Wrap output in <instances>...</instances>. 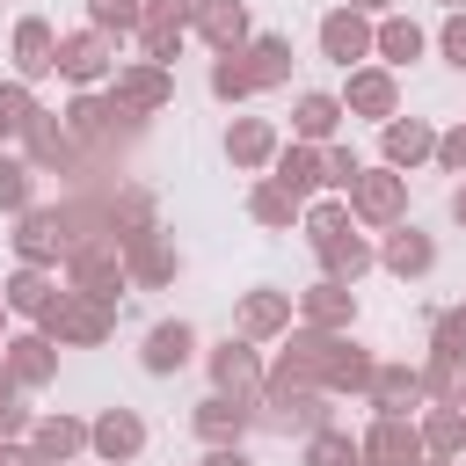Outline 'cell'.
<instances>
[{
	"label": "cell",
	"instance_id": "cell-1",
	"mask_svg": "<svg viewBox=\"0 0 466 466\" xmlns=\"http://www.w3.org/2000/svg\"><path fill=\"white\" fill-rule=\"evenodd\" d=\"M36 328H44L58 350H102V342L116 335V306H109V299H95V291H73V284H66V291H58V306H51Z\"/></svg>",
	"mask_w": 466,
	"mask_h": 466
},
{
	"label": "cell",
	"instance_id": "cell-2",
	"mask_svg": "<svg viewBox=\"0 0 466 466\" xmlns=\"http://www.w3.org/2000/svg\"><path fill=\"white\" fill-rule=\"evenodd\" d=\"M255 422L277 430V437H313V430H328V393H313V386H269L262 379Z\"/></svg>",
	"mask_w": 466,
	"mask_h": 466
},
{
	"label": "cell",
	"instance_id": "cell-3",
	"mask_svg": "<svg viewBox=\"0 0 466 466\" xmlns=\"http://www.w3.org/2000/svg\"><path fill=\"white\" fill-rule=\"evenodd\" d=\"M109 102H116L131 124H146V116H160V109L175 102V73H167L160 58H131V66L109 73Z\"/></svg>",
	"mask_w": 466,
	"mask_h": 466
},
{
	"label": "cell",
	"instance_id": "cell-4",
	"mask_svg": "<svg viewBox=\"0 0 466 466\" xmlns=\"http://www.w3.org/2000/svg\"><path fill=\"white\" fill-rule=\"evenodd\" d=\"M350 218L357 226H400L408 218V175L400 167H364L357 182H350Z\"/></svg>",
	"mask_w": 466,
	"mask_h": 466
},
{
	"label": "cell",
	"instance_id": "cell-5",
	"mask_svg": "<svg viewBox=\"0 0 466 466\" xmlns=\"http://www.w3.org/2000/svg\"><path fill=\"white\" fill-rule=\"evenodd\" d=\"M328 350H335V335L299 320V328L284 335L277 364H269V386H313V393H328V386H320V379H328Z\"/></svg>",
	"mask_w": 466,
	"mask_h": 466
},
{
	"label": "cell",
	"instance_id": "cell-6",
	"mask_svg": "<svg viewBox=\"0 0 466 466\" xmlns=\"http://www.w3.org/2000/svg\"><path fill=\"white\" fill-rule=\"evenodd\" d=\"M313 44H320V58L328 66H371V44H379V22L371 15H357V7H328L320 15V29H313Z\"/></svg>",
	"mask_w": 466,
	"mask_h": 466
},
{
	"label": "cell",
	"instance_id": "cell-7",
	"mask_svg": "<svg viewBox=\"0 0 466 466\" xmlns=\"http://www.w3.org/2000/svg\"><path fill=\"white\" fill-rule=\"evenodd\" d=\"M109 73H116V36L109 29H73V36H58V80H73V87H109Z\"/></svg>",
	"mask_w": 466,
	"mask_h": 466
},
{
	"label": "cell",
	"instance_id": "cell-8",
	"mask_svg": "<svg viewBox=\"0 0 466 466\" xmlns=\"http://www.w3.org/2000/svg\"><path fill=\"white\" fill-rule=\"evenodd\" d=\"M66 284H73V291H95V299H109V306H124V291H131L124 240H95V248L66 255Z\"/></svg>",
	"mask_w": 466,
	"mask_h": 466
},
{
	"label": "cell",
	"instance_id": "cell-9",
	"mask_svg": "<svg viewBox=\"0 0 466 466\" xmlns=\"http://www.w3.org/2000/svg\"><path fill=\"white\" fill-rule=\"evenodd\" d=\"M291 320H299V291H277V284H255V291H240V313H233V335H248V342H284V335H291Z\"/></svg>",
	"mask_w": 466,
	"mask_h": 466
},
{
	"label": "cell",
	"instance_id": "cell-10",
	"mask_svg": "<svg viewBox=\"0 0 466 466\" xmlns=\"http://www.w3.org/2000/svg\"><path fill=\"white\" fill-rule=\"evenodd\" d=\"M342 109L364 116V124H393V116H400V80H393V66H350Z\"/></svg>",
	"mask_w": 466,
	"mask_h": 466
},
{
	"label": "cell",
	"instance_id": "cell-11",
	"mask_svg": "<svg viewBox=\"0 0 466 466\" xmlns=\"http://www.w3.org/2000/svg\"><path fill=\"white\" fill-rule=\"evenodd\" d=\"M22 146H29L22 160H29L36 175H51V167L66 175V167H80V153H87V146L73 138V124H66V116H51V109H36V116L22 124Z\"/></svg>",
	"mask_w": 466,
	"mask_h": 466
},
{
	"label": "cell",
	"instance_id": "cell-12",
	"mask_svg": "<svg viewBox=\"0 0 466 466\" xmlns=\"http://www.w3.org/2000/svg\"><path fill=\"white\" fill-rule=\"evenodd\" d=\"M204 364H211V386H218V393H240V400H255L262 379H269V371H262V350H255L248 335H226L218 350H204Z\"/></svg>",
	"mask_w": 466,
	"mask_h": 466
},
{
	"label": "cell",
	"instance_id": "cell-13",
	"mask_svg": "<svg viewBox=\"0 0 466 466\" xmlns=\"http://www.w3.org/2000/svg\"><path fill=\"white\" fill-rule=\"evenodd\" d=\"M357 444H364V466H422V459H430L415 415H371V430H364Z\"/></svg>",
	"mask_w": 466,
	"mask_h": 466
},
{
	"label": "cell",
	"instance_id": "cell-14",
	"mask_svg": "<svg viewBox=\"0 0 466 466\" xmlns=\"http://www.w3.org/2000/svg\"><path fill=\"white\" fill-rule=\"evenodd\" d=\"M15 262H36V269H51V262H66V226H58V211L51 204H29V211H15Z\"/></svg>",
	"mask_w": 466,
	"mask_h": 466
},
{
	"label": "cell",
	"instance_id": "cell-15",
	"mask_svg": "<svg viewBox=\"0 0 466 466\" xmlns=\"http://www.w3.org/2000/svg\"><path fill=\"white\" fill-rule=\"evenodd\" d=\"M189 430L204 437V444H240L248 430H255V400H240V393H204L197 408H189Z\"/></svg>",
	"mask_w": 466,
	"mask_h": 466
},
{
	"label": "cell",
	"instance_id": "cell-16",
	"mask_svg": "<svg viewBox=\"0 0 466 466\" xmlns=\"http://www.w3.org/2000/svg\"><path fill=\"white\" fill-rule=\"evenodd\" d=\"M87 451H95L102 466H131V459L146 451V422H138V408H102V415L87 422Z\"/></svg>",
	"mask_w": 466,
	"mask_h": 466
},
{
	"label": "cell",
	"instance_id": "cell-17",
	"mask_svg": "<svg viewBox=\"0 0 466 466\" xmlns=\"http://www.w3.org/2000/svg\"><path fill=\"white\" fill-rule=\"evenodd\" d=\"M189 22H197V0H146V22H138V44H146V58L175 66V51L189 44Z\"/></svg>",
	"mask_w": 466,
	"mask_h": 466
},
{
	"label": "cell",
	"instance_id": "cell-18",
	"mask_svg": "<svg viewBox=\"0 0 466 466\" xmlns=\"http://www.w3.org/2000/svg\"><path fill=\"white\" fill-rule=\"evenodd\" d=\"M7 58H15V80H44V73H58V29L44 22V15H22L15 22V36H7Z\"/></svg>",
	"mask_w": 466,
	"mask_h": 466
},
{
	"label": "cell",
	"instance_id": "cell-19",
	"mask_svg": "<svg viewBox=\"0 0 466 466\" xmlns=\"http://www.w3.org/2000/svg\"><path fill=\"white\" fill-rule=\"evenodd\" d=\"M66 124H73V138H80V146H109L116 131H138V124L109 102V87H80V95L66 102Z\"/></svg>",
	"mask_w": 466,
	"mask_h": 466
},
{
	"label": "cell",
	"instance_id": "cell-20",
	"mask_svg": "<svg viewBox=\"0 0 466 466\" xmlns=\"http://www.w3.org/2000/svg\"><path fill=\"white\" fill-rule=\"evenodd\" d=\"M124 269H131V284H138V291H160V284H175V277H182V248L153 226V233L124 240Z\"/></svg>",
	"mask_w": 466,
	"mask_h": 466
},
{
	"label": "cell",
	"instance_id": "cell-21",
	"mask_svg": "<svg viewBox=\"0 0 466 466\" xmlns=\"http://www.w3.org/2000/svg\"><path fill=\"white\" fill-rule=\"evenodd\" d=\"M277 124L269 116H233L226 124V160H233V175H269V160H277Z\"/></svg>",
	"mask_w": 466,
	"mask_h": 466
},
{
	"label": "cell",
	"instance_id": "cell-22",
	"mask_svg": "<svg viewBox=\"0 0 466 466\" xmlns=\"http://www.w3.org/2000/svg\"><path fill=\"white\" fill-rule=\"evenodd\" d=\"M379 269H393L400 284H415V277H430L437 269V240L422 233V226H386V240H379Z\"/></svg>",
	"mask_w": 466,
	"mask_h": 466
},
{
	"label": "cell",
	"instance_id": "cell-23",
	"mask_svg": "<svg viewBox=\"0 0 466 466\" xmlns=\"http://www.w3.org/2000/svg\"><path fill=\"white\" fill-rule=\"evenodd\" d=\"M299 320H306V328H328V335H350V328H357V291H350L342 277H320V284L299 291Z\"/></svg>",
	"mask_w": 466,
	"mask_h": 466
},
{
	"label": "cell",
	"instance_id": "cell-24",
	"mask_svg": "<svg viewBox=\"0 0 466 466\" xmlns=\"http://www.w3.org/2000/svg\"><path fill=\"white\" fill-rule=\"evenodd\" d=\"M0 357H7V371L22 379V393H36V386H51V379H58V342H51L44 328L7 335V342H0Z\"/></svg>",
	"mask_w": 466,
	"mask_h": 466
},
{
	"label": "cell",
	"instance_id": "cell-25",
	"mask_svg": "<svg viewBox=\"0 0 466 466\" xmlns=\"http://www.w3.org/2000/svg\"><path fill=\"white\" fill-rule=\"evenodd\" d=\"M189 36H204V44H211V58H218V51H248V36H255L248 0H197Z\"/></svg>",
	"mask_w": 466,
	"mask_h": 466
},
{
	"label": "cell",
	"instance_id": "cell-26",
	"mask_svg": "<svg viewBox=\"0 0 466 466\" xmlns=\"http://www.w3.org/2000/svg\"><path fill=\"white\" fill-rule=\"evenodd\" d=\"M29 451H36L44 466H73V459L87 451V422H80V415H66V408H51V415H36V422H29Z\"/></svg>",
	"mask_w": 466,
	"mask_h": 466
},
{
	"label": "cell",
	"instance_id": "cell-27",
	"mask_svg": "<svg viewBox=\"0 0 466 466\" xmlns=\"http://www.w3.org/2000/svg\"><path fill=\"white\" fill-rule=\"evenodd\" d=\"M269 182H284L299 204H313L320 189H328V167H320V146H306V138H291V146H277V160H269Z\"/></svg>",
	"mask_w": 466,
	"mask_h": 466
},
{
	"label": "cell",
	"instance_id": "cell-28",
	"mask_svg": "<svg viewBox=\"0 0 466 466\" xmlns=\"http://www.w3.org/2000/svg\"><path fill=\"white\" fill-rule=\"evenodd\" d=\"M189 357H197V328H189V320H153V328H146V342H138V364H146L153 379L182 371Z\"/></svg>",
	"mask_w": 466,
	"mask_h": 466
},
{
	"label": "cell",
	"instance_id": "cell-29",
	"mask_svg": "<svg viewBox=\"0 0 466 466\" xmlns=\"http://www.w3.org/2000/svg\"><path fill=\"white\" fill-rule=\"evenodd\" d=\"M342 124H350V109H342V95H328V87H306V95L291 102V138H306V146H328Z\"/></svg>",
	"mask_w": 466,
	"mask_h": 466
},
{
	"label": "cell",
	"instance_id": "cell-30",
	"mask_svg": "<svg viewBox=\"0 0 466 466\" xmlns=\"http://www.w3.org/2000/svg\"><path fill=\"white\" fill-rule=\"evenodd\" d=\"M379 146H386V167H400V175H415L422 160H437V131H430L422 116H393V124H379Z\"/></svg>",
	"mask_w": 466,
	"mask_h": 466
},
{
	"label": "cell",
	"instance_id": "cell-31",
	"mask_svg": "<svg viewBox=\"0 0 466 466\" xmlns=\"http://www.w3.org/2000/svg\"><path fill=\"white\" fill-rule=\"evenodd\" d=\"M379 415H415V408H430V393H422V364H379V379H371V393H364Z\"/></svg>",
	"mask_w": 466,
	"mask_h": 466
},
{
	"label": "cell",
	"instance_id": "cell-32",
	"mask_svg": "<svg viewBox=\"0 0 466 466\" xmlns=\"http://www.w3.org/2000/svg\"><path fill=\"white\" fill-rule=\"evenodd\" d=\"M58 291H66V284H58L51 269H36V262H22V269H15L7 284H0V299H7V313H22V320H44V313L58 306Z\"/></svg>",
	"mask_w": 466,
	"mask_h": 466
},
{
	"label": "cell",
	"instance_id": "cell-33",
	"mask_svg": "<svg viewBox=\"0 0 466 466\" xmlns=\"http://www.w3.org/2000/svg\"><path fill=\"white\" fill-rule=\"evenodd\" d=\"M371 379H379V357L364 350V342H350V335H335V350H328V393L342 400V393H371Z\"/></svg>",
	"mask_w": 466,
	"mask_h": 466
},
{
	"label": "cell",
	"instance_id": "cell-34",
	"mask_svg": "<svg viewBox=\"0 0 466 466\" xmlns=\"http://www.w3.org/2000/svg\"><path fill=\"white\" fill-rule=\"evenodd\" d=\"M313 255H320V277H342V284H357V277H364V269L379 262V248H371V240H364L357 226H342V233H328V240H320Z\"/></svg>",
	"mask_w": 466,
	"mask_h": 466
},
{
	"label": "cell",
	"instance_id": "cell-35",
	"mask_svg": "<svg viewBox=\"0 0 466 466\" xmlns=\"http://www.w3.org/2000/svg\"><path fill=\"white\" fill-rule=\"evenodd\" d=\"M248 218H255V226H269V233H291V226L306 218V204H299L284 182H269V175H262V182L248 189Z\"/></svg>",
	"mask_w": 466,
	"mask_h": 466
},
{
	"label": "cell",
	"instance_id": "cell-36",
	"mask_svg": "<svg viewBox=\"0 0 466 466\" xmlns=\"http://www.w3.org/2000/svg\"><path fill=\"white\" fill-rule=\"evenodd\" d=\"M415 430H422V451H430V459H459V451H466V415L444 408V400H430V408L415 415Z\"/></svg>",
	"mask_w": 466,
	"mask_h": 466
},
{
	"label": "cell",
	"instance_id": "cell-37",
	"mask_svg": "<svg viewBox=\"0 0 466 466\" xmlns=\"http://www.w3.org/2000/svg\"><path fill=\"white\" fill-rule=\"evenodd\" d=\"M422 22H408V15H379V44H371V58L379 66H415L422 58Z\"/></svg>",
	"mask_w": 466,
	"mask_h": 466
},
{
	"label": "cell",
	"instance_id": "cell-38",
	"mask_svg": "<svg viewBox=\"0 0 466 466\" xmlns=\"http://www.w3.org/2000/svg\"><path fill=\"white\" fill-rule=\"evenodd\" d=\"M422 393L444 408H466V350H430L422 364Z\"/></svg>",
	"mask_w": 466,
	"mask_h": 466
},
{
	"label": "cell",
	"instance_id": "cell-39",
	"mask_svg": "<svg viewBox=\"0 0 466 466\" xmlns=\"http://www.w3.org/2000/svg\"><path fill=\"white\" fill-rule=\"evenodd\" d=\"M248 73H255V95L262 87H284L291 80V36H248Z\"/></svg>",
	"mask_w": 466,
	"mask_h": 466
},
{
	"label": "cell",
	"instance_id": "cell-40",
	"mask_svg": "<svg viewBox=\"0 0 466 466\" xmlns=\"http://www.w3.org/2000/svg\"><path fill=\"white\" fill-rule=\"evenodd\" d=\"M109 226H116V240H138V233H153L160 226V211H153V189H116L109 197Z\"/></svg>",
	"mask_w": 466,
	"mask_h": 466
},
{
	"label": "cell",
	"instance_id": "cell-41",
	"mask_svg": "<svg viewBox=\"0 0 466 466\" xmlns=\"http://www.w3.org/2000/svg\"><path fill=\"white\" fill-rule=\"evenodd\" d=\"M306 466H364V444H357L350 430H335V422H328V430H313V437H306Z\"/></svg>",
	"mask_w": 466,
	"mask_h": 466
},
{
	"label": "cell",
	"instance_id": "cell-42",
	"mask_svg": "<svg viewBox=\"0 0 466 466\" xmlns=\"http://www.w3.org/2000/svg\"><path fill=\"white\" fill-rule=\"evenodd\" d=\"M211 95H218V102H248V95H255V73H248L240 51H218V58H211Z\"/></svg>",
	"mask_w": 466,
	"mask_h": 466
},
{
	"label": "cell",
	"instance_id": "cell-43",
	"mask_svg": "<svg viewBox=\"0 0 466 466\" xmlns=\"http://www.w3.org/2000/svg\"><path fill=\"white\" fill-rule=\"evenodd\" d=\"M36 204V167L0 153V211H29Z\"/></svg>",
	"mask_w": 466,
	"mask_h": 466
},
{
	"label": "cell",
	"instance_id": "cell-44",
	"mask_svg": "<svg viewBox=\"0 0 466 466\" xmlns=\"http://www.w3.org/2000/svg\"><path fill=\"white\" fill-rule=\"evenodd\" d=\"M87 22H95V29H109V36H138L146 0H87Z\"/></svg>",
	"mask_w": 466,
	"mask_h": 466
},
{
	"label": "cell",
	"instance_id": "cell-45",
	"mask_svg": "<svg viewBox=\"0 0 466 466\" xmlns=\"http://www.w3.org/2000/svg\"><path fill=\"white\" fill-rule=\"evenodd\" d=\"M36 116V95H29V80H0V146L7 138H22V124Z\"/></svg>",
	"mask_w": 466,
	"mask_h": 466
},
{
	"label": "cell",
	"instance_id": "cell-46",
	"mask_svg": "<svg viewBox=\"0 0 466 466\" xmlns=\"http://www.w3.org/2000/svg\"><path fill=\"white\" fill-rule=\"evenodd\" d=\"M320 167H328V189H335V197H350V182L364 175V160H357L350 146H335V138L320 146Z\"/></svg>",
	"mask_w": 466,
	"mask_h": 466
},
{
	"label": "cell",
	"instance_id": "cell-47",
	"mask_svg": "<svg viewBox=\"0 0 466 466\" xmlns=\"http://www.w3.org/2000/svg\"><path fill=\"white\" fill-rule=\"evenodd\" d=\"M430 350H466V306H444L430 320Z\"/></svg>",
	"mask_w": 466,
	"mask_h": 466
},
{
	"label": "cell",
	"instance_id": "cell-48",
	"mask_svg": "<svg viewBox=\"0 0 466 466\" xmlns=\"http://www.w3.org/2000/svg\"><path fill=\"white\" fill-rule=\"evenodd\" d=\"M437 51H444V66H459V73H466V7H451V15H444Z\"/></svg>",
	"mask_w": 466,
	"mask_h": 466
},
{
	"label": "cell",
	"instance_id": "cell-49",
	"mask_svg": "<svg viewBox=\"0 0 466 466\" xmlns=\"http://www.w3.org/2000/svg\"><path fill=\"white\" fill-rule=\"evenodd\" d=\"M437 167H444V175H466V116H459L451 131H437Z\"/></svg>",
	"mask_w": 466,
	"mask_h": 466
},
{
	"label": "cell",
	"instance_id": "cell-50",
	"mask_svg": "<svg viewBox=\"0 0 466 466\" xmlns=\"http://www.w3.org/2000/svg\"><path fill=\"white\" fill-rule=\"evenodd\" d=\"M0 466H44V459H36L22 437H0Z\"/></svg>",
	"mask_w": 466,
	"mask_h": 466
},
{
	"label": "cell",
	"instance_id": "cell-51",
	"mask_svg": "<svg viewBox=\"0 0 466 466\" xmlns=\"http://www.w3.org/2000/svg\"><path fill=\"white\" fill-rule=\"evenodd\" d=\"M204 466H255V459H248L240 444H211V451H204Z\"/></svg>",
	"mask_w": 466,
	"mask_h": 466
},
{
	"label": "cell",
	"instance_id": "cell-52",
	"mask_svg": "<svg viewBox=\"0 0 466 466\" xmlns=\"http://www.w3.org/2000/svg\"><path fill=\"white\" fill-rule=\"evenodd\" d=\"M22 430H29V415L22 408H0V437H22Z\"/></svg>",
	"mask_w": 466,
	"mask_h": 466
},
{
	"label": "cell",
	"instance_id": "cell-53",
	"mask_svg": "<svg viewBox=\"0 0 466 466\" xmlns=\"http://www.w3.org/2000/svg\"><path fill=\"white\" fill-rule=\"evenodd\" d=\"M15 393H22V379L7 371V357H0V408H15Z\"/></svg>",
	"mask_w": 466,
	"mask_h": 466
},
{
	"label": "cell",
	"instance_id": "cell-54",
	"mask_svg": "<svg viewBox=\"0 0 466 466\" xmlns=\"http://www.w3.org/2000/svg\"><path fill=\"white\" fill-rule=\"evenodd\" d=\"M342 7H357V15H371V22H379V15H393V0H342Z\"/></svg>",
	"mask_w": 466,
	"mask_h": 466
},
{
	"label": "cell",
	"instance_id": "cell-55",
	"mask_svg": "<svg viewBox=\"0 0 466 466\" xmlns=\"http://www.w3.org/2000/svg\"><path fill=\"white\" fill-rule=\"evenodd\" d=\"M451 226H466V175H459V189H451Z\"/></svg>",
	"mask_w": 466,
	"mask_h": 466
},
{
	"label": "cell",
	"instance_id": "cell-56",
	"mask_svg": "<svg viewBox=\"0 0 466 466\" xmlns=\"http://www.w3.org/2000/svg\"><path fill=\"white\" fill-rule=\"evenodd\" d=\"M0 342H7V299H0Z\"/></svg>",
	"mask_w": 466,
	"mask_h": 466
},
{
	"label": "cell",
	"instance_id": "cell-57",
	"mask_svg": "<svg viewBox=\"0 0 466 466\" xmlns=\"http://www.w3.org/2000/svg\"><path fill=\"white\" fill-rule=\"evenodd\" d=\"M422 466H459V459H422Z\"/></svg>",
	"mask_w": 466,
	"mask_h": 466
},
{
	"label": "cell",
	"instance_id": "cell-58",
	"mask_svg": "<svg viewBox=\"0 0 466 466\" xmlns=\"http://www.w3.org/2000/svg\"><path fill=\"white\" fill-rule=\"evenodd\" d=\"M451 7H466V0H444V15H451Z\"/></svg>",
	"mask_w": 466,
	"mask_h": 466
},
{
	"label": "cell",
	"instance_id": "cell-59",
	"mask_svg": "<svg viewBox=\"0 0 466 466\" xmlns=\"http://www.w3.org/2000/svg\"><path fill=\"white\" fill-rule=\"evenodd\" d=\"M459 415H466V408H459Z\"/></svg>",
	"mask_w": 466,
	"mask_h": 466
}]
</instances>
